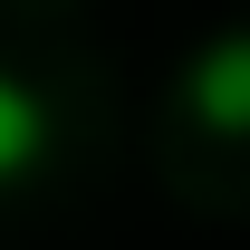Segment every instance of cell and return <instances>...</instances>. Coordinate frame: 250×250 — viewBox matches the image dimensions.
Here are the masks:
<instances>
[{"mask_svg":"<svg viewBox=\"0 0 250 250\" xmlns=\"http://www.w3.org/2000/svg\"><path fill=\"white\" fill-rule=\"evenodd\" d=\"M183 106L212 125V135H250V29L212 39V48L183 67Z\"/></svg>","mask_w":250,"mask_h":250,"instance_id":"1","label":"cell"},{"mask_svg":"<svg viewBox=\"0 0 250 250\" xmlns=\"http://www.w3.org/2000/svg\"><path fill=\"white\" fill-rule=\"evenodd\" d=\"M39 145H48V116H39V96L20 87V77H0V183L10 173H29Z\"/></svg>","mask_w":250,"mask_h":250,"instance_id":"2","label":"cell"}]
</instances>
